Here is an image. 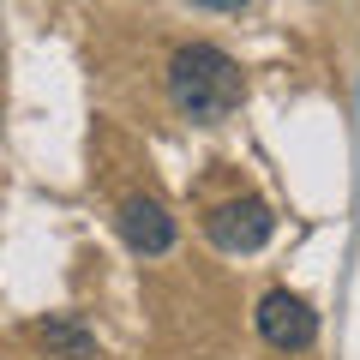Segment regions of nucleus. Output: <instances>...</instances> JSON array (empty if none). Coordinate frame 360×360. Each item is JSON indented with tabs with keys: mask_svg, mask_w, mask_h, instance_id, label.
<instances>
[{
	"mask_svg": "<svg viewBox=\"0 0 360 360\" xmlns=\"http://www.w3.org/2000/svg\"><path fill=\"white\" fill-rule=\"evenodd\" d=\"M205 234L217 252H258V246H270V234H276V210L264 205V198H222V205L205 210Z\"/></svg>",
	"mask_w": 360,
	"mask_h": 360,
	"instance_id": "obj_3",
	"label": "nucleus"
},
{
	"mask_svg": "<svg viewBox=\"0 0 360 360\" xmlns=\"http://www.w3.org/2000/svg\"><path fill=\"white\" fill-rule=\"evenodd\" d=\"M198 13H246V6H258V0H193Z\"/></svg>",
	"mask_w": 360,
	"mask_h": 360,
	"instance_id": "obj_6",
	"label": "nucleus"
},
{
	"mask_svg": "<svg viewBox=\"0 0 360 360\" xmlns=\"http://www.w3.org/2000/svg\"><path fill=\"white\" fill-rule=\"evenodd\" d=\"M30 342L42 348L49 360H103V342L78 312H49V319L30 324Z\"/></svg>",
	"mask_w": 360,
	"mask_h": 360,
	"instance_id": "obj_5",
	"label": "nucleus"
},
{
	"mask_svg": "<svg viewBox=\"0 0 360 360\" xmlns=\"http://www.w3.org/2000/svg\"><path fill=\"white\" fill-rule=\"evenodd\" d=\"M252 324H258V336H264L276 354H307V348L319 342V312H312V300L295 295V288H264Z\"/></svg>",
	"mask_w": 360,
	"mask_h": 360,
	"instance_id": "obj_2",
	"label": "nucleus"
},
{
	"mask_svg": "<svg viewBox=\"0 0 360 360\" xmlns=\"http://www.w3.org/2000/svg\"><path fill=\"white\" fill-rule=\"evenodd\" d=\"M162 90H168V108H174L180 120L222 127V120L246 103V66L234 60L229 49H217V42H180V49L168 54Z\"/></svg>",
	"mask_w": 360,
	"mask_h": 360,
	"instance_id": "obj_1",
	"label": "nucleus"
},
{
	"mask_svg": "<svg viewBox=\"0 0 360 360\" xmlns=\"http://www.w3.org/2000/svg\"><path fill=\"white\" fill-rule=\"evenodd\" d=\"M115 229H120V240H127V252L132 258H162L168 246H174V217L162 210V198H144V193H132V198H120V210H115Z\"/></svg>",
	"mask_w": 360,
	"mask_h": 360,
	"instance_id": "obj_4",
	"label": "nucleus"
}]
</instances>
